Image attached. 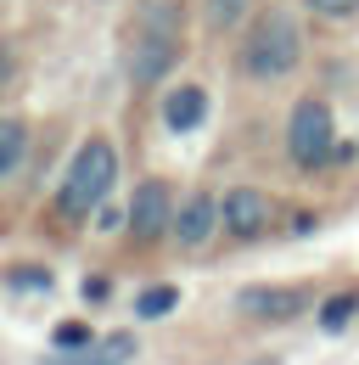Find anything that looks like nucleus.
Listing matches in <instances>:
<instances>
[{"mask_svg": "<svg viewBox=\"0 0 359 365\" xmlns=\"http://www.w3.org/2000/svg\"><path fill=\"white\" fill-rule=\"evenodd\" d=\"M298 29H292V17L286 11H269L253 23V34H247V46H241V68L253 73V79H281V73H292L298 68Z\"/></svg>", "mask_w": 359, "mask_h": 365, "instance_id": "obj_1", "label": "nucleus"}, {"mask_svg": "<svg viewBox=\"0 0 359 365\" xmlns=\"http://www.w3.org/2000/svg\"><path fill=\"white\" fill-rule=\"evenodd\" d=\"M113 175H118V158H113L107 140L79 146V158H73V169H68V180H62V208H68V214H90V208L113 191Z\"/></svg>", "mask_w": 359, "mask_h": 365, "instance_id": "obj_2", "label": "nucleus"}, {"mask_svg": "<svg viewBox=\"0 0 359 365\" xmlns=\"http://www.w3.org/2000/svg\"><path fill=\"white\" fill-rule=\"evenodd\" d=\"M169 11H175V6H152L146 29L135 34V56H130L135 85H152V79H163V73L175 68V56H180V29L169 23Z\"/></svg>", "mask_w": 359, "mask_h": 365, "instance_id": "obj_3", "label": "nucleus"}, {"mask_svg": "<svg viewBox=\"0 0 359 365\" xmlns=\"http://www.w3.org/2000/svg\"><path fill=\"white\" fill-rule=\"evenodd\" d=\"M286 146H292V163H303V169H314V163H326L331 158V107L326 101H298V113H292V130H286Z\"/></svg>", "mask_w": 359, "mask_h": 365, "instance_id": "obj_4", "label": "nucleus"}, {"mask_svg": "<svg viewBox=\"0 0 359 365\" xmlns=\"http://www.w3.org/2000/svg\"><path fill=\"white\" fill-rule=\"evenodd\" d=\"M219 220H224V236H259L269 225V197L241 185V191H224L219 202Z\"/></svg>", "mask_w": 359, "mask_h": 365, "instance_id": "obj_5", "label": "nucleus"}, {"mask_svg": "<svg viewBox=\"0 0 359 365\" xmlns=\"http://www.w3.org/2000/svg\"><path fill=\"white\" fill-rule=\"evenodd\" d=\"M241 309L259 320H292L309 309V292H298V287H253V292H241Z\"/></svg>", "mask_w": 359, "mask_h": 365, "instance_id": "obj_6", "label": "nucleus"}, {"mask_svg": "<svg viewBox=\"0 0 359 365\" xmlns=\"http://www.w3.org/2000/svg\"><path fill=\"white\" fill-rule=\"evenodd\" d=\"M163 225H169V185L146 180L130 202V230L140 242H152V236H163Z\"/></svg>", "mask_w": 359, "mask_h": 365, "instance_id": "obj_7", "label": "nucleus"}, {"mask_svg": "<svg viewBox=\"0 0 359 365\" xmlns=\"http://www.w3.org/2000/svg\"><path fill=\"white\" fill-rule=\"evenodd\" d=\"M214 225H219V202L208 197V191H197V197H185V208L175 214V230L185 247H202L208 236H214Z\"/></svg>", "mask_w": 359, "mask_h": 365, "instance_id": "obj_8", "label": "nucleus"}, {"mask_svg": "<svg viewBox=\"0 0 359 365\" xmlns=\"http://www.w3.org/2000/svg\"><path fill=\"white\" fill-rule=\"evenodd\" d=\"M202 113H208V96L197 91V85H180V91H169V101H163V124L169 130H197L202 124Z\"/></svg>", "mask_w": 359, "mask_h": 365, "instance_id": "obj_9", "label": "nucleus"}, {"mask_svg": "<svg viewBox=\"0 0 359 365\" xmlns=\"http://www.w3.org/2000/svg\"><path fill=\"white\" fill-rule=\"evenodd\" d=\"M23 152H28V130H23V118H0V180L23 163Z\"/></svg>", "mask_w": 359, "mask_h": 365, "instance_id": "obj_10", "label": "nucleus"}, {"mask_svg": "<svg viewBox=\"0 0 359 365\" xmlns=\"http://www.w3.org/2000/svg\"><path fill=\"white\" fill-rule=\"evenodd\" d=\"M135 354V337H107V343H95L85 360H56V365H118Z\"/></svg>", "mask_w": 359, "mask_h": 365, "instance_id": "obj_11", "label": "nucleus"}, {"mask_svg": "<svg viewBox=\"0 0 359 365\" xmlns=\"http://www.w3.org/2000/svg\"><path fill=\"white\" fill-rule=\"evenodd\" d=\"M354 309H359V298H354V292H337V298H331V304L320 309V326H326V331H343V326L354 320Z\"/></svg>", "mask_w": 359, "mask_h": 365, "instance_id": "obj_12", "label": "nucleus"}, {"mask_svg": "<svg viewBox=\"0 0 359 365\" xmlns=\"http://www.w3.org/2000/svg\"><path fill=\"white\" fill-rule=\"evenodd\" d=\"M247 6H253V0H202V11H208V23H214V29L241 23V17H247Z\"/></svg>", "mask_w": 359, "mask_h": 365, "instance_id": "obj_13", "label": "nucleus"}, {"mask_svg": "<svg viewBox=\"0 0 359 365\" xmlns=\"http://www.w3.org/2000/svg\"><path fill=\"white\" fill-rule=\"evenodd\" d=\"M175 304H180L175 287H152V292H140V304H135V309H140V315H169Z\"/></svg>", "mask_w": 359, "mask_h": 365, "instance_id": "obj_14", "label": "nucleus"}, {"mask_svg": "<svg viewBox=\"0 0 359 365\" xmlns=\"http://www.w3.org/2000/svg\"><path fill=\"white\" fill-rule=\"evenodd\" d=\"M56 343H62V349H79V343H90V326H79V320H62V326H56Z\"/></svg>", "mask_w": 359, "mask_h": 365, "instance_id": "obj_15", "label": "nucleus"}, {"mask_svg": "<svg viewBox=\"0 0 359 365\" xmlns=\"http://www.w3.org/2000/svg\"><path fill=\"white\" fill-rule=\"evenodd\" d=\"M11 287L34 292V287H51V270H11Z\"/></svg>", "mask_w": 359, "mask_h": 365, "instance_id": "obj_16", "label": "nucleus"}, {"mask_svg": "<svg viewBox=\"0 0 359 365\" xmlns=\"http://www.w3.org/2000/svg\"><path fill=\"white\" fill-rule=\"evenodd\" d=\"M303 6H314V11H326V17H348L359 0H303Z\"/></svg>", "mask_w": 359, "mask_h": 365, "instance_id": "obj_17", "label": "nucleus"}, {"mask_svg": "<svg viewBox=\"0 0 359 365\" xmlns=\"http://www.w3.org/2000/svg\"><path fill=\"white\" fill-rule=\"evenodd\" d=\"M85 298H90V304H101V298H107V281H101V275H90V281H85Z\"/></svg>", "mask_w": 359, "mask_h": 365, "instance_id": "obj_18", "label": "nucleus"}, {"mask_svg": "<svg viewBox=\"0 0 359 365\" xmlns=\"http://www.w3.org/2000/svg\"><path fill=\"white\" fill-rule=\"evenodd\" d=\"M6 73H11V56H6V46H0V85H6Z\"/></svg>", "mask_w": 359, "mask_h": 365, "instance_id": "obj_19", "label": "nucleus"}]
</instances>
